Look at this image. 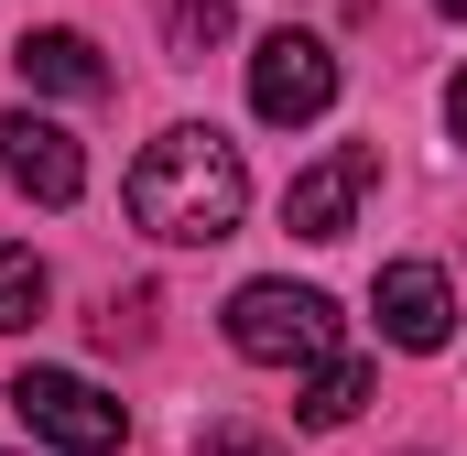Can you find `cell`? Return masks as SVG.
Returning <instances> with one entry per match:
<instances>
[{
  "instance_id": "cell-5",
  "label": "cell",
  "mask_w": 467,
  "mask_h": 456,
  "mask_svg": "<svg viewBox=\"0 0 467 456\" xmlns=\"http://www.w3.org/2000/svg\"><path fill=\"white\" fill-rule=\"evenodd\" d=\"M369 185H380V152H369V141H337L327 163H305V174L283 185V228H294V239H348Z\"/></svg>"
},
{
  "instance_id": "cell-10",
  "label": "cell",
  "mask_w": 467,
  "mask_h": 456,
  "mask_svg": "<svg viewBox=\"0 0 467 456\" xmlns=\"http://www.w3.org/2000/svg\"><path fill=\"white\" fill-rule=\"evenodd\" d=\"M44 294H55V283H44V261H33L22 239H0V337H22V326L44 316Z\"/></svg>"
},
{
  "instance_id": "cell-4",
  "label": "cell",
  "mask_w": 467,
  "mask_h": 456,
  "mask_svg": "<svg viewBox=\"0 0 467 456\" xmlns=\"http://www.w3.org/2000/svg\"><path fill=\"white\" fill-rule=\"evenodd\" d=\"M250 109L272 119V130H305V119L337 109V55H327V33H305V22L261 33V55H250Z\"/></svg>"
},
{
  "instance_id": "cell-13",
  "label": "cell",
  "mask_w": 467,
  "mask_h": 456,
  "mask_svg": "<svg viewBox=\"0 0 467 456\" xmlns=\"http://www.w3.org/2000/svg\"><path fill=\"white\" fill-rule=\"evenodd\" d=\"M446 130L467 141V66H457V88H446Z\"/></svg>"
},
{
  "instance_id": "cell-2",
  "label": "cell",
  "mask_w": 467,
  "mask_h": 456,
  "mask_svg": "<svg viewBox=\"0 0 467 456\" xmlns=\"http://www.w3.org/2000/svg\"><path fill=\"white\" fill-rule=\"evenodd\" d=\"M229 347L261 369H316L337 358V305L316 283H239L229 294Z\"/></svg>"
},
{
  "instance_id": "cell-14",
  "label": "cell",
  "mask_w": 467,
  "mask_h": 456,
  "mask_svg": "<svg viewBox=\"0 0 467 456\" xmlns=\"http://www.w3.org/2000/svg\"><path fill=\"white\" fill-rule=\"evenodd\" d=\"M435 11H446V22H467V0H435Z\"/></svg>"
},
{
  "instance_id": "cell-11",
  "label": "cell",
  "mask_w": 467,
  "mask_h": 456,
  "mask_svg": "<svg viewBox=\"0 0 467 456\" xmlns=\"http://www.w3.org/2000/svg\"><path fill=\"white\" fill-rule=\"evenodd\" d=\"M229 33H239V22H229V0H174V11H163V44H174L185 66H196L207 44H229Z\"/></svg>"
},
{
  "instance_id": "cell-8",
  "label": "cell",
  "mask_w": 467,
  "mask_h": 456,
  "mask_svg": "<svg viewBox=\"0 0 467 456\" xmlns=\"http://www.w3.org/2000/svg\"><path fill=\"white\" fill-rule=\"evenodd\" d=\"M11 66H22V88H44V98H109V55H99L77 22L22 33V44H11Z\"/></svg>"
},
{
  "instance_id": "cell-12",
  "label": "cell",
  "mask_w": 467,
  "mask_h": 456,
  "mask_svg": "<svg viewBox=\"0 0 467 456\" xmlns=\"http://www.w3.org/2000/svg\"><path fill=\"white\" fill-rule=\"evenodd\" d=\"M196 456H283V446H272V435H250V424H207Z\"/></svg>"
},
{
  "instance_id": "cell-3",
  "label": "cell",
  "mask_w": 467,
  "mask_h": 456,
  "mask_svg": "<svg viewBox=\"0 0 467 456\" xmlns=\"http://www.w3.org/2000/svg\"><path fill=\"white\" fill-rule=\"evenodd\" d=\"M11 413H22L33 446H55V456H119V435H130V413L99 380H77V369H22L11 380Z\"/></svg>"
},
{
  "instance_id": "cell-1",
  "label": "cell",
  "mask_w": 467,
  "mask_h": 456,
  "mask_svg": "<svg viewBox=\"0 0 467 456\" xmlns=\"http://www.w3.org/2000/svg\"><path fill=\"white\" fill-rule=\"evenodd\" d=\"M119 196H130V228H141V239H163V250H218V239L250 218V163H239L229 130L174 119V130L141 141V163H130Z\"/></svg>"
},
{
  "instance_id": "cell-7",
  "label": "cell",
  "mask_w": 467,
  "mask_h": 456,
  "mask_svg": "<svg viewBox=\"0 0 467 456\" xmlns=\"http://www.w3.org/2000/svg\"><path fill=\"white\" fill-rule=\"evenodd\" d=\"M369 316H380V337L413 347V358L457 337V294H446V272H435V261H391V272L369 283Z\"/></svg>"
},
{
  "instance_id": "cell-6",
  "label": "cell",
  "mask_w": 467,
  "mask_h": 456,
  "mask_svg": "<svg viewBox=\"0 0 467 456\" xmlns=\"http://www.w3.org/2000/svg\"><path fill=\"white\" fill-rule=\"evenodd\" d=\"M0 174L33 196V207H77L88 196V152H77V130L44 109H11L0 119Z\"/></svg>"
},
{
  "instance_id": "cell-9",
  "label": "cell",
  "mask_w": 467,
  "mask_h": 456,
  "mask_svg": "<svg viewBox=\"0 0 467 456\" xmlns=\"http://www.w3.org/2000/svg\"><path fill=\"white\" fill-rule=\"evenodd\" d=\"M358 402H369V358H316L305 391H294V424L337 435V424H358Z\"/></svg>"
}]
</instances>
